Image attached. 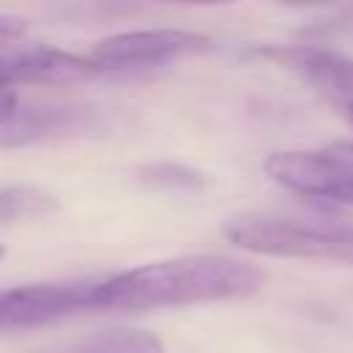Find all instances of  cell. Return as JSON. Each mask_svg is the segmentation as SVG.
I'll use <instances>...</instances> for the list:
<instances>
[{
    "label": "cell",
    "instance_id": "obj_1",
    "mask_svg": "<svg viewBox=\"0 0 353 353\" xmlns=\"http://www.w3.org/2000/svg\"><path fill=\"white\" fill-rule=\"evenodd\" d=\"M268 281L265 268L226 254H188L113 273L94 287V312H149L240 301Z\"/></svg>",
    "mask_w": 353,
    "mask_h": 353
},
{
    "label": "cell",
    "instance_id": "obj_2",
    "mask_svg": "<svg viewBox=\"0 0 353 353\" xmlns=\"http://www.w3.org/2000/svg\"><path fill=\"white\" fill-rule=\"evenodd\" d=\"M221 232L232 245L251 254L317 259L353 268V223L347 221L243 212L226 218Z\"/></svg>",
    "mask_w": 353,
    "mask_h": 353
},
{
    "label": "cell",
    "instance_id": "obj_3",
    "mask_svg": "<svg viewBox=\"0 0 353 353\" xmlns=\"http://www.w3.org/2000/svg\"><path fill=\"white\" fill-rule=\"evenodd\" d=\"M268 176L312 199L353 204V143L339 141L323 149H284L265 160Z\"/></svg>",
    "mask_w": 353,
    "mask_h": 353
},
{
    "label": "cell",
    "instance_id": "obj_4",
    "mask_svg": "<svg viewBox=\"0 0 353 353\" xmlns=\"http://www.w3.org/2000/svg\"><path fill=\"white\" fill-rule=\"evenodd\" d=\"M210 39L193 30L179 28H152V30H127L102 39L85 58L97 74L102 72H138L174 63L179 58L201 55L210 50Z\"/></svg>",
    "mask_w": 353,
    "mask_h": 353
},
{
    "label": "cell",
    "instance_id": "obj_5",
    "mask_svg": "<svg viewBox=\"0 0 353 353\" xmlns=\"http://www.w3.org/2000/svg\"><path fill=\"white\" fill-rule=\"evenodd\" d=\"M97 281H39L0 290V331L47 325L94 309Z\"/></svg>",
    "mask_w": 353,
    "mask_h": 353
},
{
    "label": "cell",
    "instance_id": "obj_6",
    "mask_svg": "<svg viewBox=\"0 0 353 353\" xmlns=\"http://www.w3.org/2000/svg\"><path fill=\"white\" fill-rule=\"evenodd\" d=\"M245 58H262L301 74L312 88H317L331 105L345 108L353 102V58L309 44H281V47H251Z\"/></svg>",
    "mask_w": 353,
    "mask_h": 353
},
{
    "label": "cell",
    "instance_id": "obj_7",
    "mask_svg": "<svg viewBox=\"0 0 353 353\" xmlns=\"http://www.w3.org/2000/svg\"><path fill=\"white\" fill-rule=\"evenodd\" d=\"M97 74L85 55L55 47H11L0 52V85L17 83H77Z\"/></svg>",
    "mask_w": 353,
    "mask_h": 353
},
{
    "label": "cell",
    "instance_id": "obj_8",
    "mask_svg": "<svg viewBox=\"0 0 353 353\" xmlns=\"http://www.w3.org/2000/svg\"><path fill=\"white\" fill-rule=\"evenodd\" d=\"M94 124V110L80 105H19L0 121V149H17L52 135H72Z\"/></svg>",
    "mask_w": 353,
    "mask_h": 353
},
{
    "label": "cell",
    "instance_id": "obj_9",
    "mask_svg": "<svg viewBox=\"0 0 353 353\" xmlns=\"http://www.w3.org/2000/svg\"><path fill=\"white\" fill-rule=\"evenodd\" d=\"M39 353H163V342L146 328H105L85 334L69 345Z\"/></svg>",
    "mask_w": 353,
    "mask_h": 353
},
{
    "label": "cell",
    "instance_id": "obj_10",
    "mask_svg": "<svg viewBox=\"0 0 353 353\" xmlns=\"http://www.w3.org/2000/svg\"><path fill=\"white\" fill-rule=\"evenodd\" d=\"M58 210L55 193L41 185H3L0 188V226L8 223H28L47 218Z\"/></svg>",
    "mask_w": 353,
    "mask_h": 353
},
{
    "label": "cell",
    "instance_id": "obj_11",
    "mask_svg": "<svg viewBox=\"0 0 353 353\" xmlns=\"http://www.w3.org/2000/svg\"><path fill=\"white\" fill-rule=\"evenodd\" d=\"M138 179L154 188H174V190H199L207 185V176L185 163H174V160H157V163H146L138 171Z\"/></svg>",
    "mask_w": 353,
    "mask_h": 353
},
{
    "label": "cell",
    "instance_id": "obj_12",
    "mask_svg": "<svg viewBox=\"0 0 353 353\" xmlns=\"http://www.w3.org/2000/svg\"><path fill=\"white\" fill-rule=\"evenodd\" d=\"M28 33V22L14 14H0V52L11 50Z\"/></svg>",
    "mask_w": 353,
    "mask_h": 353
},
{
    "label": "cell",
    "instance_id": "obj_13",
    "mask_svg": "<svg viewBox=\"0 0 353 353\" xmlns=\"http://www.w3.org/2000/svg\"><path fill=\"white\" fill-rule=\"evenodd\" d=\"M17 108H19V97H17V91L0 85V121H6L8 116H14Z\"/></svg>",
    "mask_w": 353,
    "mask_h": 353
},
{
    "label": "cell",
    "instance_id": "obj_14",
    "mask_svg": "<svg viewBox=\"0 0 353 353\" xmlns=\"http://www.w3.org/2000/svg\"><path fill=\"white\" fill-rule=\"evenodd\" d=\"M339 113H342V116H345V119L353 124V102H347L345 108H339Z\"/></svg>",
    "mask_w": 353,
    "mask_h": 353
},
{
    "label": "cell",
    "instance_id": "obj_15",
    "mask_svg": "<svg viewBox=\"0 0 353 353\" xmlns=\"http://www.w3.org/2000/svg\"><path fill=\"white\" fill-rule=\"evenodd\" d=\"M3 256H6V248H3V245H0V259H3Z\"/></svg>",
    "mask_w": 353,
    "mask_h": 353
}]
</instances>
